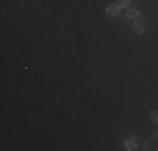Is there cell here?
<instances>
[{
	"label": "cell",
	"mask_w": 158,
	"mask_h": 151,
	"mask_svg": "<svg viewBox=\"0 0 158 151\" xmlns=\"http://www.w3.org/2000/svg\"><path fill=\"white\" fill-rule=\"evenodd\" d=\"M138 15H140L138 9H131V7H128V9H126V17L128 18H138Z\"/></svg>",
	"instance_id": "obj_4"
},
{
	"label": "cell",
	"mask_w": 158,
	"mask_h": 151,
	"mask_svg": "<svg viewBox=\"0 0 158 151\" xmlns=\"http://www.w3.org/2000/svg\"><path fill=\"white\" fill-rule=\"evenodd\" d=\"M152 136H153V139H158V131H153Z\"/></svg>",
	"instance_id": "obj_7"
},
{
	"label": "cell",
	"mask_w": 158,
	"mask_h": 151,
	"mask_svg": "<svg viewBox=\"0 0 158 151\" xmlns=\"http://www.w3.org/2000/svg\"><path fill=\"white\" fill-rule=\"evenodd\" d=\"M119 14V7L118 3H111V5L106 7V15L108 17H116V15Z\"/></svg>",
	"instance_id": "obj_1"
},
{
	"label": "cell",
	"mask_w": 158,
	"mask_h": 151,
	"mask_svg": "<svg viewBox=\"0 0 158 151\" xmlns=\"http://www.w3.org/2000/svg\"><path fill=\"white\" fill-rule=\"evenodd\" d=\"M125 148L128 151H133V149H138V145H136V141L131 138V139H126V141H125Z\"/></svg>",
	"instance_id": "obj_3"
},
{
	"label": "cell",
	"mask_w": 158,
	"mask_h": 151,
	"mask_svg": "<svg viewBox=\"0 0 158 151\" xmlns=\"http://www.w3.org/2000/svg\"><path fill=\"white\" fill-rule=\"evenodd\" d=\"M150 119H152V123H158V112L153 111L152 114H150Z\"/></svg>",
	"instance_id": "obj_6"
},
{
	"label": "cell",
	"mask_w": 158,
	"mask_h": 151,
	"mask_svg": "<svg viewBox=\"0 0 158 151\" xmlns=\"http://www.w3.org/2000/svg\"><path fill=\"white\" fill-rule=\"evenodd\" d=\"M118 7L119 9H128V7H130V3H131V0H118Z\"/></svg>",
	"instance_id": "obj_5"
},
{
	"label": "cell",
	"mask_w": 158,
	"mask_h": 151,
	"mask_svg": "<svg viewBox=\"0 0 158 151\" xmlns=\"http://www.w3.org/2000/svg\"><path fill=\"white\" fill-rule=\"evenodd\" d=\"M135 30H136L138 34H145V30H146V24L143 20H136L135 22Z\"/></svg>",
	"instance_id": "obj_2"
}]
</instances>
